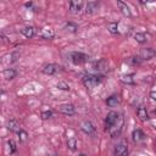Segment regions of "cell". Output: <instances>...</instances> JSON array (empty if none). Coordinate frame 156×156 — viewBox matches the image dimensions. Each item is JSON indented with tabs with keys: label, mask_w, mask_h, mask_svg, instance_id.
I'll return each instance as SVG.
<instances>
[{
	"label": "cell",
	"mask_w": 156,
	"mask_h": 156,
	"mask_svg": "<svg viewBox=\"0 0 156 156\" xmlns=\"http://www.w3.org/2000/svg\"><path fill=\"white\" fill-rule=\"evenodd\" d=\"M100 82H101V77H98V76H94V74H87V76L83 77V84L88 89L95 88L98 84H100Z\"/></svg>",
	"instance_id": "1"
},
{
	"label": "cell",
	"mask_w": 156,
	"mask_h": 156,
	"mask_svg": "<svg viewBox=\"0 0 156 156\" xmlns=\"http://www.w3.org/2000/svg\"><path fill=\"white\" fill-rule=\"evenodd\" d=\"M122 127H123V117H122V115H121L119 118H118V121H117L115 124H112L111 127L107 128V132H108V134H110L112 138H116V136H118V135L121 134Z\"/></svg>",
	"instance_id": "2"
},
{
	"label": "cell",
	"mask_w": 156,
	"mask_h": 156,
	"mask_svg": "<svg viewBox=\"0 0 156 156\" xmlns=\"http://www.w3.org/2000/svg\"><path fill=\"white\" fill-rule=\"evenodd\" d=\"M88 58H89L88 55H85V54H83V52L74 51V52L71 54V60H72V62H73L74 65H82V63L87 62Z\"/></svg>",
	"instance_id": "3"
},
{
	"label": "cell",
	"mask_w": 156,
	"mask_h": 156,
	"mask_svg": "<svg viewBox=\"0 0 156 156\" xmlns=\"http://www.w3.org/2000/svg\"><path fill=\"white\" fill-rule=\"evenodd\" d=\"M155 50L152 48H143L139 51V58L141 60H151L155 56Z\"/></svg>",
	"instance_id": "4"
},
{
	"label": "cell",
	"mask_w": 156,
	"mask_h": 156,
	"mask_svg": "<svg viewBox=\"0 0 156 156\" xmlns=\"http://www.w3.org/2000/svg\"><path fill=\"white\" fill-rule=\"evenodd\" d=\"M58 111L66 116H73L76 113V108L72 104H62L58 106Z\"/></svg>",
	"instance_id": "5"
},
{
	"label": "cell",
	"mask_w": 156,
	"mask_h": 156,
	"mask_svg": "<svg viewBox=\"0 0 156 156\" xmlns=\"http://www.w3.org/2000/svg\"><path fill=\"white\" fill-rule=\"evenodd\" d=\"M115 156H128V147L124 141L116 144L115 146Z\"/></svg>",
	"instance_id": "6"
},
{
	"label": "cell",
	"mask_w": 156,
	"mask_h": 156,
	"mask_svg": "<svg viewBox=\"0 0 156 156\" xmlns=\"http://www.w3.org/2000/svg\"><path fill=\"white\" fill-rule=\"evenodd\" d=\"M119 113H117V112H115V111H111V112H108L107 113V116H106V119H105V123H106V129L108 128V127H111L112 124H115L117 121H118V118H119Z\"/></svg>",
	"instance_id": "7"
},
{
	"label": "cell",
	"mask_w": 156,
	"mask_h": 156,
	"mask_svg": "<svg viewBox=\"0 0 156 156\" xmlns=\"http://www.w3.org/2000/svg\"><path fill=\"white\" fill-rule=\"evenodd\" d=\"M80 129H82L85 134H88V135H91V134H94V132H95V127L93 126V123H91L90 121H83V122L80 123Z\"/></svg>",
	"instance_id": "8"
},
{
	"label": "cell",
	"mask_w": 156,
	"mask_h": 156,
	"mask_svg": "<svg viewBox=\"0 0 156 156\" xmlns=\"http://www.w3.org/2000/svg\"><path fill=\"white\" fill-rule=\"evenodd\" d=\"M117 6H118V9L121 10L122 15H124L126 17H132L130 9H129V6H128L126 2H123V1H121V0H117Z\"/></svg>",
	"instance_id": "9"
},
{
	"label": "cell",
	"mask_w": 156,
	"mask_h": 156,
	"mask_svg": "<svg viewBox=\"0 0 156 156\" xmlns=\"http://www.w3.org/2000/svg\"><path fill=\"white\" fill-rule=\"evenodd\" d=\"M82 7H83V1H80V0H72V1H69V11L71 12L77 13V12H79L82 10Z\"/></svg>",
	"instance_id": "10"
},
{
	"label": "cell",
	"mask_w": 156,
	"mask_h": 156,
	"mask_svg": "<svg viewBox=\"0 0 156 156\" xmlns=\"http://www.w3.org/2000/svg\"><path fill=\"white\" fill-rule=\"evenodd\" d=\"M107 66H108V62H107V60H105V58H101V60L95 61V62L93 63V67H94V69H96V71L107 69Z\"/></svg>",
	"instance_id": "11"
},
{
	"label": "cell",
	"mask_w": 156,
	"mask_h": 156,
	"mask_svg": "<svg viewBox=\"0 0 156 156\" xmlns=\"http://www.w3.org/2000/svg\"><path fill=\"white\" fill-rule=\"evenodd\" d=\"M40 35H41L43 39H52L54 35H55V32H54L52 28H50V27H45V28L41 29Z\"/></svg>",
	"instance_id": "12"
},
{
	"label": "cell",
	"mask_w": 156,
	"mask_h": 156,
	"mask_svg": "<svg viewBox=\"0 0 156 156\" xmlns=\"http://www.w3.org/2000/svg\"><path fill=\"white\" fill-rule=\"evenodd\" d=\"M21 33H22L26 38L30 39V38L34 37V34H35V29H34V27H32V26H27V27H23V28L21 29Z\"/></svg>",
	"instance_id": "13"
},
{
	"label": "cell",
	"mask_w": 156,
	"mask_h": 156,
	"mask_svg": "<svg viewBox=\"0 0 156 156\" xmlns=\"http://www.w3.org/2000/svg\"><path fill=\"white\" fill-rule=\"evenodd\" d=\"M98 9H99V2H96V1H89V2L87 4V6H85V13L91 15V13H94Z\"/></svg>",
	"instance_id": "14"
},
{
	"label": "cell",
	"mask_w": 156,
	"mask_h": 156,
	"mask_svg": "<svg viewBox=\"0 0 156 156\" xmlns=\"http://www.w3.org/2000/svg\"><path fill=\"white\" fill-rule=\"evenodd\" d=\"M7 128H9L11 132H16V133H18V132L21 130L18 121H17V119H13V118L9 121V123H7Z\"/></svg>",
	"instance_id": "15"
},
{
	"label": "cell",
	"mask_w": 156,
	"mask_h": 156,
	"mask_svg": "<svg viewBox=\"0 0 156 156\" xmlns=\"http://www.w3.org/2000/svg\"><path fill=\"white\" fill-rule=\"evenodd\" d=\"M136 115L140 118V121H147L149 119V112H147V110L145 107H138Z\"/></svg>",
	"instance_id": "16"
},
{
	"label": "cell",
	"mask_w": 156,
	"mask_h": 156,
	"mask_svg": "<svg viewBox=\"0 0 156 156\" xmlns=\"http://www.w3.org/2000/svg\"><path fill=\"white\" fill-rule=\"evenodd\" d=\"M56 71H57V66H56V65H54V63H49V65L44 66V68H43V73L49 74V76L54 74Z\"/></svg>",
	"instance_id": "17"
},
{
	"label": "cell",
	"mask_w": 156,
	"mask_h": 156,
	"mask_svg": "<svg viewBox=\"0 0 156 156\" xmlns=\"http://www.w3.org/2000/svg\"><path fill=\"white\" fill-rule=\"evenodd\" d=\"M16 74H17V72H16L13 68H6V69H4V72H2L4 78L7 79V80L13 79V78L16 77Z\"/></svg>",
	"instance_id": "18"
},
{
	"label": "cell",
	"mask_w": 156,
	"mask_h": 156,
	"mask_svg": "<svg viewBox=\"0 0 156 156\" xmlns=\"http://www.w3.org/2000/svg\"><path fill=\"white\" fill-rule=\"evenodd\" d=\"M144 133H143V130H140V129H134L133 130V133H132V138H133V140L134 141H141L143 139H144Z\"/></svg>",
	"instance_id": "19"
},
{
	"label": "cell",
	"mask_w": 156,
	"mask_h": 156,
	"mask_svg": "<svg viewBox=\"0 0 156 156\" xmlns=\"http://www.w3.org/2000/svg\"><path fill=\"white\" fill-rule=\"evenodd\" d=\"M106 104H107L108 107H116L117 105H119V99H118V96L112 95V96H110V98L106 100Z\"/></svg>",
	"instance_id": "20"
},
{
	"label": "cell",
	"mask_w": 156,
	"mask_h": 156,
	"mask_svg": "<svg viewBox=\"0 0 156 156\" xmlns=\"http://www.w3.org/2000/svg\"><path fill=\"white\" fill-rule=\"evenodd\" d=\"M147 38H149V35L145 34V33H135V34H134V39H135L138 43H140V44L146 43V40H149Z\"/></svg>",
	"instance_id": "21"
},
{
	"label": "cell",
	"mask_w": 156,
	"mask_h": 156,
	"mask_svg": "<svg viewBox=\"0 0 156 156\" xmlns=\"http://www.w3.org/2000/svg\"><path fill=\"white\" fill-rule=\"evenodd\" d=\"M77 145H78V143H77V139L76 138H69L67 140V146H68V149L71 151H76L77 150Z\"/></svg>",
	"instance_id": "22"
},
{
	"label": "cell",
	"mask_w": 156,
	"mask_h": 156,
	"mask_svg": "<svg viewBox=\"0 0 156 156\" xmlns=\"http://www.w3.org/2000/svg\"><path fill=\"white\" fill-rule=\"evenodd\" d=\"M65 29L68 30V32L76 33V32L78 30V26H77L76 23H73V22H67V23L65 24Z\"/></svg>",
	"instance_id": "23"
},
{
	"label": "cell",
	"mask_w": 156,
	"mask_h": 156,
	"mask_svg": "<svg viewBox=\"0 0 156 156\" xmlns=\"http://www.w3.org/2000/svg\"><path fill=\"white\" fill-rule=\"evenodd\" d=\"M108 30L112 34H117L118 33V23L117 22H111L108 24Z\"/></svg>",
	"instance_id": "24"
},
{
	"label": "cell",
	"mask_w": 156,
	"mask_h": 156,
	"mask_svg": "<svg viewBox=\"0 0 156 156\" xmlns=\"http://www.w3.org/2000/svg\"><path fill=\"white\" fill-rule=\"evenodd\" d=\"M121 80H122L123 83H127V84H134L133 74H126V76H122Z\"/></svg>",
	"instance_id": "25"
},
{
	"label": "cell",
	"mask_w": 156,
	"mask_h": 156,
	"mask_svg": "<svg viewBox=\"0 0 156 156\" xmlns=\"http://www.w3.org/2000/svg\"><path fill=\"white\" fill-rule=\"evenodd\" d=\"M56 87H57V89H60V90H69V85H68L66 82H63V80L58 82Z\"/></svg>",
	"instance_id": "26"
},
{
	"label": "cell",
	"mask_w": 156,
	"mask_h": 156,
	"mask_svg": "<svg viewBox=\"0 0 156 156\" xmlns=\"http://www.w3.org/2000/svg\"><path fill=\"white\" fill-rule=\"evenodd\" d=\"M27 136H28L27 132H24V130H22V129L18 132V138H20V141H26V140H27Z\"/></svg>",
	"instance_id": "27"
},
{
	"label": "cell",
	"mask_w": 156,
	"mask_h": 156,
	"mask_svg": "<svg viewBox=\"0 0 156 156\" xmlns=\"http://www.w3.org/2000/svg\"><path fill=\"white\" fill-rule=\"evenodd\" d=\"M51 116H52V111H51V110H48V111L41 112V118H43V119H48V118H50Z\"/></svg>",
	"instance_id": "28"
},
{
	"label": "cell",
	"mask_w": 156,
	"mask_h": 156,
	"mask_svg": "<svg viewBox=\"0 0 156 156\" xmlns=\"http://www.w3.org/2000/svg\"><path fill=\"white\" fill-rule=\"evenodd\" d=\"M7 145L11 147V150H10V152H11V154L16 151V144H15V141H13V140H9V141H7Z\"/></svg>",
	"instance_id": "29"
},
{
	"label": "cell",
	"mask_w": 156,
	"mask_h": 156,
	"mask_svg": "<svg viewBox=\"0 0 156 156\" xmlns=\"http://www.w3.org/2000/svg\"><path fill=\"white\" fill-rule=\"evenodd\" d=\"M150 95H151V99H152V100H155V99H156V98H155V91H151V94H150Z\"/></svg>",
	"instance_id": "30"
},
{
	"label": "cell",
	"mask_w": 156,
	"mask_h": 156,
	"mask_svg": "<svg viewBox=\"0 0 156 156\" xmlns=\"http://www.w3.org/2000/svg\"><path fill=\"white\" fill-rule=\"evenodd\" d=\"M78 156H87V155H85V154H79Z\"/></svg>",
	"instance_id": "31"
}]
</instances>
